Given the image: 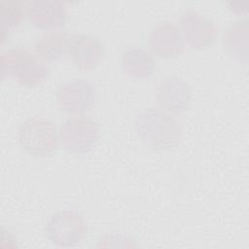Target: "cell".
<instances>
[{
	"mask_svg": "<svg viewBox=\"0 0 249 249\" xmlns=\"http://www.w3.org/2000/svg\"><path fill=\"white\" fill-rule=\"evenodd\" d=\"M134 128L141 141L157 152L175 149L181 140L182 128L170 113L157 107H147L134 120Z\"/></svg>",
	"mask_w": 249,
	"mask_h": 249,
	"instance_id": "cell-1",
	"label": "cell"
},
{
	"mask_svg": "<svg viewBox=\"0 0 249 249\" xmlns=\"http://www.w3.org/2000/svg\"><path fill=\"white\" fill-rule=\"evenodd\" d=\"M2 76L11 77L24 87H36L49 75L46 62L26 47H12L1 55Z\"/></svg>",
	"mask_w": 249,
	"mask_h": 249,
	"instance_id": "cell-2",
	"label": "cell"
},
{
	"mask_svg": "<svg viewBox=\"0 0 249 249\" xmlns=\"http://www.w3.org/2000/svg\"><path fill=\"white\" fill-rule=\"evenodd\" d=\"M17 137L21 149L37 158L52 155L59 143V133L54 124L38 116L23 121L18 127Z\"/></svg>",
	"mask_w": 249,
	"mask_h": 249,
	"instance_id": "cell-3",
	"label": "cell"
},
{
	"mask_svg": "<svg viewBox=\"0 0 249 249\" xmlns=\"http://www.w3.org/2000/svg\"><path fill=\"white\" fill-rule=\"evenodd\" d=\"M58 133L64 150L72 154H85L96 145L100 136V126L89 116L76 115L61 124Z\"/></svg>",
	"mask_w": 249,
	"mask_h": 249,
	"instance_id": "cell-4",
	"label": "cell"
},
{
	"mask_svg": "<svg viewBox=\"0 0 249 249\" xmlns=\"http://www.w3.org/2000/svg\"><path fill=\"white\" fill-rule=\"evenodd\" d=\"M47 238L59 247H72L84 239L87 223L84 216L73 209H63L53 213L45 227Z\"/></svg>",
	"mask_w": 249,
	"mask_h": 249,
	"instance_id": "cell-5",
	"label": "cell"
},
{
	"mask_svg": "<svg viewBox=\"0 0 249 249\" xmlns=\"http://www.w3.org/2000/svg\"><path fill=\"white\" fill-rule=\"evenodd\" d=\"M94 85L84 79H70L60 84L55 90V100L63 112L81 114L89 110L95 101Z\"/></svg>",
	"mask_w": 249,
	"mask_h": 249,
	"instance_id": "cell-6",
	"label": "cell"
},
{
	"mask_svg": "<svg viewBox=\"0 0 249 249\" xmlns=\"http://www.w3.org/2000/svg\"><path fill=\"white\" fill-rule=\"evenodd\" d=\"M157 101L160 109L170 114L183 113L190 108L192 103L191 86L181 77L167 76L159 84Z\"/></svg>",
	"mask_w": 249,
	"mask_h": 249,
	"instance_id": "cell-7",
	"label": "cell"
},
{
	"mask_svg": "<svg viewBox=\"0 0 249 249\" xmlns=\"http://www.w3.org/2000/svg\"><path fill=\"white\" fill-rule=\"evenodd\" d=\"M180 22L182 34L193 48H206L216 40L217 32L214 23L196 10H185L180 18Z\"/></svg>",
	"mask_w": 249,
	"mask_h": 249,
	"instance_id": "cell-8",
	"label": "cell"
},
{
	"mask_svg": "<svg viewBox=\"0 0 249 249\" xmlns=\"http://www.w3.org/2000/svg\"><path fill=\"white\" fill-rule=\"evenodd\" d=\"M67 52L77 68L89 70L94 68L102 59L104 46L96 37L76 33L69 37Z\"/></svg>",
	"mask_w": 249,
	"mask_h": 249,
	"instance_id": "cell-9",
	"label": "cell"
},
{
	"mask_svg": "<svg viewBox=\"0 0 249 249\" xmlns=\"http://www.w3.org/2000/svg\"><path fill=\"white\" fill-rule=\"evenodd\" d=\"M148 45L160 57H175L184 50V36L173 22L160 21L150 31Z\"/></svg>",
	"mask_w": 249,
	"mask_h": 249,
	"instance_id": "cell-10",
	"label": "cell"
},
{
	"mask_svg": "<svg viewBox=\"0 0 249 249\" xmlns=\"http://www.w3.org/2000/svg\"><path fill=\"white\" fill-rule=\"evenodd\" d=\"M29 20L42 29H56L66 20V7L58 0H33L25 8Z\"/></svg>",
	"mask_w": 249,
	"mask_h": 249,
	"instance_id": "cell-11",
	"label": "cell"
},
{
	"mask_svg": "<svg viewBox=\"0 0 249 249\" xmlns=\"http://www.w3.org/2000/svg\"><path fill=\"white\" fill-rule=\"evenodd\" d=\"M121 66L124 73L134 79H147L155 71L153 55L143 48L132 47L121 54Z\"/></svg>",
	"mask_w": 249,
	"mask_h": 249,
	"instance_id": "cell-12",
	"label": "cell"
},
{
	"mask_svg": "<svg viewBox=\"0 0 249 249\" xmlns=\"http://www.w3.org/2000/svg\"><path fill=\"white\" fill-rule=\"evenodd\" d=\"M69 37L64 30L52 29L43 33L35 43V52L44 61L60 58L67 50Z\"/></svg>",
	"mask_w": 249,
	"mask_h": 249,
	"instance_id": "cell-13",
	"label": "cell"
},
{
	"mask_svg": "<svg viewBox=\"0 0 249 249\" xmlns=\"http://www.w3.org/2000/svg\"><path fill=\"white\" fill-rule=\"evenodd\" d=\"M247 21L238 20L232 22L225 29L222 37L225 48L230 53L241 59V54L247 55V39H248Z\"/></svg>",
	"mask_w": 249,
	"mask_h": 249,
	"instance_id": "cell-14",
	"label": "cell"
},
{
	"mask_svg": "<svg viewBox=\"0 0 249 249\" xmlns=\"http://www.w3.org/2000/svg\"><path fill=\"white\" fill-rule=\"evenodd\" d=\"M3 34L18 26L23 18V7L19 1H6L0 5Z\"/></svg>",
	"mask_w": 249,
	"mask_h": 249,
	"instance_id": "cell-15",
	"label": "cell"
}]
</instances>
